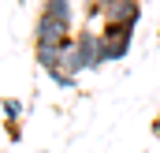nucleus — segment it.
Returning a JSON list of instances; mask_svg holds the SVG:
<instances>
[{
    "mask_svg": "<svg viewBox=\"0 0 160 153\" xmlns=\"http://www.w3.org/2000/svg\"><path fill=\"white\" fill-rule=\"evenodd\" d=\"M48 78H52L56 86H63V90H71V86H75V78H71V75H63V71H48Z\"/></svg>",
    "mask_w": 160,
    "mask_h": 153,
    "instance_id": "obj_10",
    "label": "nucleus"
},
{
    "mask_svg": "<svg viewBox=\"0 0 160 153\" xmlns=\"http://www.w3.org/2000/svg\"><path fill=\"white\" fill-rule=\"evenodd\" d=\"M75 45H78V56H82V67L86 71H101L104 67V41H101L97 30L82 26L78 34H75Z\"/></svg>",
    "mask_w": 160,
    "mask_h": 153,
    "instance_id": "obj_2",
    "label": "nucleus"
},
{
    "mask_svg": "<svg viewBox=\"0 0 160 153\" xmlns=\"http://www.w3.org/2000/svg\"><path fill=\"white\" fill-rule=\"evenodd\" d=\"M104 4H108V0H82V8L89 11V19H97V15L104 11Z\"/></svg>",
    "mask_w": 160,
    "mask_h": 153,
    "instance_id": "obj_9",
    "label": "nucleus"
},
{
    "mask_svg": "<svg viewBox=\"0 0 160 153\" xmlns=\"http://www.w3.org/2000/svg\"><path fill=\"white\" fill-rule=\"evenodd\" d=\"M101 41H104V64H119L123 56L130 52L134 30H130V26H119V23H104V30H101Z\"/></svg>",
    "mask_w": 160,
    "mask_h": 153,
    "instance_id": "obj_1",
    "label": "nucleus"
},
{
    "mask_svg": "<svg viewBox=\"0 0 160 153\" xmlns=\"http://www.w3.org/2000/svg\"><path fill=\"white\" fill-rule=\"evenodd\" d=\"M67 38H75L67 23H60L52 15H38V23H34V45H63Z\"/></svg>",
    "mask_w": 160,
    "mask_h": 153,
    "instance_id": "obj_3",
    "label": "nucleus"
},
{
    "mask_svg": "<svg viewBox=\"0 0 160 153\" xmlns=\"http://www.w3.org/2000/svg\"><path fill=\"white\" fill-rule=\"evenodd\" d=\"M101 15H104V23H119V26H130V30H138L142 4H138V0H108Z\"/></svg>",
    "mask_w": 160,
    "mask_h": 153,
    "instance_id": "obj_4",
    "label": "nucleus"
},
{
    "mask_svg": "<svg viewBox=\"0 0 160 153\" xmlns=\"http://www.w3.org/2000/svg\"><path fill=\"white\" fill-rule=\"evenodd\" d=\"M0 108H4V119H8V123H19V116L26 112L19 97H4V101H0Z\"/></svg>",
    "mask_w": 160,
    "mask_h": 153,
    "instance_id": "obj_8",
    "label": "nucleus"
},
{
    "mask_svg": "<svg viewBox=\"0 0 160 153\" xmlns=\"http://www.w3.org/2000/svg\"><path fill=\"white\" fill-rule=\"evenodd\" d=\"M41 15H52V19H60V23L75 26V0H45Z\"/></svg>",
    "mask_w": 160,
    "mask_h": 153,
    "instance_id": "obj_6",
    "label": "nucleus"
},
{
    "mask_svg": "<svg viewBox=\"0 0 160 153\" xmlns=\"http://www.w3.org/2000/svg\"><path fill=\"white\" fill-rule=\"evenodd\" d=\"M34 60H38V67L45 75L56 71L60 67V45H34Z\"/></svg>",
    "mask_w": 160,
    "mask_h": 153,
    "instance_id": "obj_7",
    "label": "nucleus"
},
{
    "mask_svg": "<svg viewBox=\"0 0 160 153\" xmlns=\"http://www.w3.org/2000/svg\"><path fill=\"white\" fill-rule=\"evenodd\" d=\"M56 71H63V75L78 78L86 67H82V56H78V45H75V38H67L63 45H60V67Z\"/></svg>",
    "mask_w": 160,
    "mask_h": 153,
    "instance_id": "obj_5",
    "label": "nucleus"
}]
</instances>
